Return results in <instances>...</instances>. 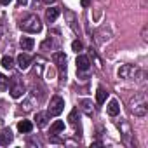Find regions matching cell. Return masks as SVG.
I'll return each instance as SVG.
<instances>
[{
  "mask_svg": "<svg viewBox=\"0 0 148 148\" xmlns=\"http://www.w3.org/2000/svg\"><path fill=\"white\" fill-rule=\"evenodd\" d=\"M19 44H21V49H23V51H32L33 45H35V40H33L32 37H23Z\"/></svg>",
  "mask_w": 148,
  "mask_h": 148,
  "instance_id": "12",
  "label": "cell"
},
{
  "mask_svg": "<svg viewBox=\"0 0 148 148\" xmlns=\"http://www.w3.org/2000/svg\"><path fill=\"white\" fill-rule=\"evenodd\" d=\"M0 89H2V91L9 89V79L5 75H2V73H0Z\"/></svg>",
  "mask_w": 148,
  "mask_h": 148,
  "instance_id": "20",
  "label": "cell"
},
{
  "mask_svg": "<svg viewBox=\"0 0 148 148\" xmlns=\"http://www.w3.org/2000/svg\"><path fill=\"white\" fill-rule=\"evenodd\" d=\"M71 49L75 51V52H79V51H82V49H84V45H82V42H80V40H73V42H71Z\"/></svg>",
  "mask_w": 148,
  "mask_h": 148,
  "instance_id": "22",
  "label": "cell"
},
{
  "mask_svg": "<svg viewBox=\"0 0 148 148\" xmlns=\"http://www.w3.org/2000/svg\"><path fill=\"white\" fill-rule=\"evenodd\" d=\"M28 4V0H18V5L19 7H23V5H26Z\"/></svg>",
  "mask_w": 148,
  "mask_h": 148,
  "instance_id": "25",
  "label": "cell"
},
{
  "mask_svg": "<svg viewBox=\"0 0 148 148\" xmlns=\"http://www.w3.org/2000/svg\"><path fill=\"white\" fill-rule=\"evenodd\" d=\"M138 73V68L132 64H122L119 68V77L120 79H134V75Z\"/></svg>",
  "mask_w": 148,
  "mask_h": 148,
  "instance_id": "4",
  "label": "cell"
},
{
  "mask_svg": "<svg viewBox=\"0 0 148 148\" xmlns=\"http://www.w3.org/2000/svg\"><path fill=\"white\" fill-rule=\"evenodd\" d=\"M91 68V61H89V58L87 56H79L77 58V70H80V71H87Z\"/></svg>",
  "mask_w": 148,
  "mask_h": 148,
  "instance_id": "8",
  "label": "cell"
},
{
  "mask_svg": "<svg viewBox=\"0 0 148 148\" xmlns=\"http://www.w3.org/2000/svg\"><path fill=\"white\" fill-rule=\"evenodd\" d=\"M64 110V99L61 96H54L51 98V103H49V108H47V113L52 115V117H58L61 115Z\"/></svg>",
  "mask_w": 148,
  "mask_h": 148,
  "instance_id": "3",
  "label": "cell"
},
{
  "mask_svg": "<svg viewBox=\"0 0 148 148\" xmlns=\"http://www.w3.org/2000/svg\"><path fill=\"white\" fill-rule=\"evenodd\" d=\"M52 61L58 64V68H59L63 73H66V56H64V52L56 51V52L52 54Z\"/></svg>",
  "mask_w": 148,
  "mask_h": 148,
  "instance_id": "5",
  "label": "cell"
},
{
  "mask_svg": "<svg viewBox=\"0 0 148 148\" xmlns=\"http://www.w3.org/2000/svg\"><path fill=\"white\" fill-rule=\"evenodd\" d=\"M2 66H4L5 70H11V68L14 66V59H12L11 56H4V58H2Z\"/></svg>",
  "mask_w": 148,
  "mask_h": 148,
  "instance_id": "18",
  "label": "cell"
},
{
  "mask_svg": "<svg viewBox=\"0 0 148 148\" xmlns=\"http://www.w3.org/2000/svg\"><path fill=\"white\" fill-rule=\"evenodd\" d=\"M49 113L47 112H40V113H37L35 115V122H37V125L38 127H45L47 125V122H49Z\"/></svg>",
  "mask_w": 148,
  "mask_h": 148,
  "instance_id": "10",
  "label": "cell"
},
{
  "mask_svg": "<svg viewBox=\"0 0 148 148\" xmlns=\"http://www.w3.org/2000/svg\"><path fill=\"white\" fill-rule=\"evenodd\" d=\"M19 28H21L23 32H28V33H38V32L42 30V23H40L38 16L30 14V16H26V18L19 23Z\"/></svg>",
  "mask_w": 148,
  "mask_h": 148,
  "instance_id": "2",
  "label": "cell"
},
{
  "mask_svg": "<svg viewBox=\"0 0 148 148\" xmlns=\"http://www.w3.org/2000/svg\"><path fill=\"white\" fill-rule=\"evenodd\" d=\"M80 105H82V110H84V113L86 115H92L94 113V108H92V101H89V99H82L80 101Z\"/></svg>",
  "mask_w": 148,
  "mask_h": 148,
  "instance_id": "14",
  "label": "cell"
},
{
  "mask_svg": "<svg viewBox=\"0 0 148 148\" xmlns=\"http://www.w3.org/2000/svg\"><path fill=\"white\" fill-rule=\"evenodd\" d=\"M77 115H79V110H77V108H73V110L70 112V115H68L70 124H77Z\"/></svg>",
  "mask_w": 148,
  "mask_h": 148,
  "instance_id": "21",
  "label": "cell"
},
{
  "mask_svg": "<svg viewBox=\"0 0 148 148\" xmlns=\"http://www.w3.org/2000/svg\"><path fill=\"white\" fill-rule=\"evenodd\" d=\"M119 112H120V106H119V101H117V99H112V101L108 103V115H112V117H115V115H119Z\"/></svg>",
  "mask_w": 148,
  "mask_h": 148,
  "instance_id": "13",
  "label": "cell"
},
{
  "mask_svg": "<svg viewBox=\"0 0 148 148\" xmlns=\"http://www.w3.org/2000/svg\"><path fill=\"white\" fill-rule=\"evenodd\" d=\"M58 16H59V7H49V9H47V12H45V18H47V21H49V23L56 21V19H58Z\"/></svg>",
  "mask_w": 148,
  "mask_h": 148,
  "instance_id": "11",
  "label": "cell"
},
{
  "mask_svg": "<svg viewBox=\"0 0 148 148\" xmlns=\"http://www.w3.org/2000/svg\"><path fill=\"white\" fill-rule=\"evenodd\" d=\"M143 40H146V26L143 28Z\"/></svg>",
  "mask_w": 148,
  "mask_h": 148,
  "instance_id": "27",
  "label": "cell"
},
{
  "mask_svg": "<svg viewBox=\"0 0 148 148\" xmlns=\"http://www.w3.org/2000/svg\"><path fill=\"white\" fill-rule=\"evenodd\" d=\"M30 63H32V58H30L26 52H21V54L18 56V66H19L21 70H26V68L30 66Z\"/></svg>",
  "mask_w": 148,
  "mask_h": 148,
  "instance_id": "9",
  "label": "cell"
},
{
  "mask_svg": "<svg viewBox=\"0 0 148 148\" xmlns=\"http://www.w3.org/2000/svg\"><path fill=\"white\" fill-rule=\"evenodd\" d=\"M117 127H119V129H122V131H124V138H127V136H129V134H131V129H129V125H127V124H125V122H124V120H120V122H119V124H117Z\"/></svg>",
  "mask_w": 148,
  "mask_h": 148,
  "instance_id": "19",
  "label": "cell"
},
{
  "mask_svg": "<svg viewBox=\"0 0 148 148\" xmlns=\"http://www.w3.org/2000/svg\"><path fill=\"white\" fill-rule=\"evenodd\" d=\"M64 129V122L63 120H56L52 125H51V134H56V132H61Z\"/></svg>",
  "mask_w": 148,
  "mask_h": 148,
  "instance_id": "17",
  "label": "cell"
},
{
  "mask_svg": "<svg viewBox=\"0 0 148 148\" xmlns=\"http://www.w3.org/2000/svg\"><path fill=\"white\" fill-rule=\"evenodd\" d=\"M14 136H12V131L11 129H4L2 132H0V145L2 146H7L9 143H12Z\"/></svg>",
  "mask_w": 148,
  "mask_h": 148,
  "instance_id": "7",
  "label": "cell"
},
{
  "mask_svg": "<svg viewBox=\"0 0 148 148\" xmlns=\"http://www.w3.org/2000/svg\"><path fill=\"white\" fill-rule=\"evenodd\" d=\"M23 94H25V86H23V82H18V80H16V82L12 84V87H11V96L18 99V98H21Z\"/></svg>",
  "mask_w": 148,
  "mask_h": 148,
  "instance_id": "6",
  "label": "cell"
},
{
  "mask_svg": "<svg viewBox=\"0 0 148 148\" xmlns=\"http://www.w3.org/2000/svg\"><path fill=\"white\" fill-rule=\"evenodd\" d=\"M106 96H108V92H106L103 87H98V91H96V101H98L99 105H103V103L106 101Z\"/></svg>",
  "mask_w": 148,
  "mask_h": 148,
  "instance_id": "16",
  "label": "cell"
},
{
  "mask_svg": "<svg viewBox=\"0 0 148 148\" xmlns=\"http://www.w3.org/2000/svg\"><path fill=\"white\" fill-rule=\"evenodd\" d=\"M32 129H33V124L30 120H21L18 124V131L19 132H32Z\"/></svg>",
  "mask_w": 148,
  "mask_h": 148,
  "instance_id": "15",
  "label": "cell"
},
{
  "mask_svg": "<svg viewBox=\"0 0 148 148\" xmlns=\"http://www.w3.org/2000/svg\"><path fill=\"white\" fill-rule=\"evenodd\" d=\"M12 0H0V5H9Z\"/></svg>",
  "mask_w": 148,
  "mask_h": 148,
  "instance_id": "26",
  "label": "cell"
},
{
  "mask_svg": "<svg viewBox=\"0 0 148 148\" xmlns=\"http://www.w3.org/2000/svg\"><path fill=\"white\" fill-rule=\"evenodd\" d=\"M47 47H54V40H52V38H47V40L42 44V49H44V51H45Z\"/></svg>",
  "mask_w": 148,
  "mask_h": 148,
  "instance_id": "23",
  "label": "cell"
},
{
  "mask_svg": "<svg viewBox=\"0 0 148 148\" xmlns=\"http://www.w3.org/2000/svg\"><path fill=\"white\" fill-rule=\"evenodd\" d=\"M80 5L82 7H89L91 5V0H80Z\"/></svg>",
  "mask_w": 148,
  "mask_h": 148,
  "instance_id": "24",
  "label": "cell"
},
{
  "mask_svg": "<svg viewBox=\"0 0 148 148\" xmlns=\"http://www.w3.org/2000/svg\"><path fill=\"white\" fill-rule=\"evenodd\" d=\"M2 125H4V120H2V119H0V129H2Z\"/></svg>",
  "mask_w": 148,
  "mask_h": 148,
  "instance_id": "29",
  "label": "cell"
},
{
  "mask_svg": "<svg viewBox=\"0 0 148 148\" xmlns=\"http://www.w3.org/2000/svg\"><path fill=\"white\" fill-rule=\"evenodd\" d=\"M129 110H131V113H134L136 117H145L146 112H148V101H146V96H145L143 92L136 94V96L131 99V103H129Z\"/></svg>",
  "mask_w": 148,
  "mask_h": 148,
  "instance_id": "1",
  "label": "cell"
},
{
  "mask_svg": "<svg viewBox=\"0 0 148 148\" xmlns=\"http://www.w3.org/2000/svg\"><path fill=\"white\" fill-rule=\"evenodd\" d=\"M44 2H47V4H52V2H56V0H44Z\"/></svg>",
  "mask_w": 148,
  "mask_h": 148,
  "instance_id": "28",
  "label": "cell"
}]
</instances>
